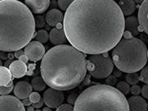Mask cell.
<instances>
[{
  "label": "cell",
  "mask_w": 148,
  "mask_h": 111,
  "mask_svg": "<svg viewBox=\"0 0 148 111\" xmlns=\"http://www.w3.org/2000/svg\"><path fill=\"white\" fill-rule=\"evenodd\" d=\"M124 28V14L114 0H75L63 20L68 41L91 55L114 48L122 39Z\"/></svg>",
  "instance_id": "obj_1"
},
{
  "label": "cell",
  "mask_w": 148,
  "mask_h": 111,
  "mask_svg": "<svg viewBox=\"0 0 148 111\" xmlns=\"http://www.w3.org/2000/svg\"><path fill=\"white\" fill-rule=\"evenodd\" d=\"M87 71L85 56L66 44L49 49L40 65V73L47 85L60 91H69L79 86L86 77Z\"/></svg>",
  "instance_id": "obj_2"
},
{
  "label": "cell",
  "mask_w": 148,
  "mask_h": 111,
  "mask_svg": "<svg viewBox=\"0 0 148 111\" xmlns=\"http://www.w3.org/2000/svg\"><path fill=\"white\" fill-rule=\"evenodd\" d=\"M36 24L33 12L16 0L0 2V50L12 52L31 42Z\"/></svg>",
  "instance_id": "obj_3"
},
{
  "label": "cell",
  "mask_w": 148,
  "mask_h": 111,
  "mask_svg": "<svg viewBox=\"0 0 148 111\" xmlns=\"http://www.w3.org/2000/svg\"><path fill=\"white\" fill-rule=\"evenodd\" d=\"M74 111H129V102L116 87L97 84L79 95Z\"/></svg>",
  "instance_id": "obj_4"
},
{
  "label": "cell",
  "mask_w": 148,
  "mask_h": 111,
  "mask_svg": "<svg viewBox=\"0 0 148 111\" xmlns=\"http://www.w3.org/2000/svg\"><path fill=\"white\" fill-rule=\"evenodd\" d=\"M112 61L116 68L127 74L142 70L147 62V48L141 39H122L112 50Z\"/></svg>",
  "instance_id": "obj_5"
},
{
  "label": "cell",
  "mask_w": 148,
  "mask_h": 111,
  "mask_svg": "<svg viewBox=\"0 0 148 111\" xmlns=\"http://www.w3.org/2000/svg\"><path fill=\"white\" fill-rule=\"evenodd\" d=\"M89 75L97 79L106 78L114 69V62L107 52L92 55L87 59Z\"/></svg>",
  "instance_id": "obj_6"
},
{
  "label": "cell",
  "mask_w": 148,
  "mask_h": 111,
  "mask_svg": "<svg viewBox=\"0 0 148 111\" xmlns=\"http://www.w3.org/2000/svg\"><path fill=\"white\" fill-rule=\"evenodd\" d=\"M65 101V94L63 91L54 88H48L43 93V101L50 108H58L62 106Z\"/></svg>",
  "instance_id": "obj_7"
},
{
  "label": "cell",
  "mask_w": 148,
  "mask_h": 111,
  "mask_svg": "<svg viewBox=\"0 0 148 111\" xmlns=\"http://www.w3.org/2000/svg\"><path fill=\"white\" fill-rule=\"evenodd\" d=\"M25 54L28 57L31 61H38L42 60L45 55V48L43 44L38 41H31L28 44L24 49Z\"/></svg>",
  "instance_id": "obj_8"
},
{
  "label": "cell",
  "mask_w": 148,
  "mask_h": 111,
  "mask_svg": "<svg viewBox=\"0 0 148 111\" xmlns=\"http://www.w3.org/2000/svg\"><path fill=\"white\" fill-rule=\"evenodd\" d=\"M0 111H25L22 101L13 96L0 97Z\"/></svg>",
  "instance_id": "obj_9"
},
{
  "label": "cell",
  "mask_w": 148,
  "mask_h": 111,
  "mask_svg": "<svg viewBox=\"0 0 148 111\" xmlns=\"http://www.w3.org/2000/svg\"><path fill=\"white\" fill-rule=\"evenodd\" d=\"M33 87L31 84L25 81H20L14 86V95L20 100L26 99L32 93Z\"/></svg>",
  "instance_id": "obj_10"
},
{
  "label": "cell",
  "mask_w": 148,
  "mask_h": 111,
  "mask_svg": "<svg viewBox=\"0 0 148 111\" xmlns=\"http://www.w3.org/2000/svg\"><path fill=\"white\" fill-rule=\"evenodd\" d=\"M25 5L34 14H42L49 7L50 0H25Z\"/></svg>",
  "instance_id": "obj_11"
},
{
  "label": "cell",
  "mask_w": 148,
  "mask_h": 111,
  "mask_svg": "<svg viewBox=\"0 0 148 111\" xmlns=\"http://www.w3.org/2000/svg\"><path fill=\"white\" fill-rule=\"evenodd\" d=\"M138 19L142 30L148 34V0H145L140 6Z\"/></svg>",
  "instance_id": "obj_12"
},
{
  "label": "cell",
  "mask_w": 148,
  "mask_h": 111,
  "mask_svg": "<svg viewBox=\"0 0 148 111\" xmlns=\"http://www.w3.org/2000/svg\"><path fill=\"white\" fill-rule=\"evenodd\" d=\"M129 111H147V103L144 97L139 96H133L129 97Z\"/></svg>",
  "instance_id": "obj_13"
},
{
  "label": "cell",
  "mask_w": 148,
  "mask_h": 111,
  "mask_svg": "<svg viewBox=\"0 0 148 111\" xmlns=\"http://www.w3.org/2000/svg\"><path fill=\"white\" fill-rule=\"evenodd\" d=\"M9 69L12 77L15 78H20L24 77L27 73V66L25 63L17 60L10 64Z\"/></svg>",
  "instance_id": "obj_14"
},
{
  "label": "cell",
  "mask_w": 148,
  "mask_h": 111,
  "mask_svg": "<svg viewBox=\"0 0 148 111\" xmlns=\"http://www.w3.org/2000/svg\"><path fill=\"white\" fill-rule=\"evenodd\" d=\"M49 39L51 43L55 46L65 44V43H66V41L68 40L64 29H58V28H54L50 31Z\"/></svg>",
  "instance_id": "obj_15"
},
{
  "label": "cell",
  "mask_w": 148,
  "mask_h": 111,
  "mask_svg": "<svg viewBox=\"0 0 148 111\" xmlns=\"http://www.w3.org/2000/svg\"><path fill=\"white\" fill-rule=\"evenodd\" d=\"M46 22L50 26H56L64 20V16L60 10L53 8L46 14Z\"/></svg>",
  "instance_id": "obj_16"
},
{
  "label": "cell",
  "mask_w": 148,
  "mask_h": 111,
  "mask_svg": "<svg viewBox=\"0 0 148 111\" xmlns=\"http://www.w3.org/2000/svg\"><path fill=\"white\" fill-rule=\"evenodd\" d=\"M118 5L124 16H131L136 10V3L134 0H119Z\"/></svg>",
  "instance_id": "obj_17"
},
{
  "label": "cell",
  "mask_w": 148,
  "mask_h": 111,
  "mask_svg": "<svg viewBox=\"0 0 148 111\" xmlns=\"http://www.w3.org/2000/svg\"><path fill=\"white\" fill-rule=\"evenodd\" d=\"M138 19L136 16H129L125 19V29L129 31L134 36L138 34Z\"/></svg>",
  "instance_id": "obj_18"
},
{
  "label": "cell",
  "mask_w": 148,
  "mask_h": 111,
  "mask_svg": "<svg viewBox=\"0 0 148 111\" xmlns=\"http://www.w3.org/2000/svg\"><path fill=\"white\" fill-rule=\"evenodd\" d=\"M12 84V75L9 69L0 66V86H8Z\"/></svg>",
  "instance_id": "obj_19"
},
{
  "label": "cell",
  "mask_w": 148,
  "mask_h": 111,
  "mask_svg": "<svg viewBox=\"0 0 148 111\" xmlns=\"http://www.w3.org/2000/svg\"><path fill=\"white\" fill-rule=\"evenodd\" d=\"M31 85L33 87V89H34L36 92H42L46 88L47 83L45 82L43 77L36 76V77L33 78V79L31 81Z\"/></svg>",
  "instance_id": "obj_20"
},
{
  "label": "cell",
  "mask_w": 148,
  "mask_h": 111,
  "mask_svg": "<svg viewBox=\"0 0 148 111\" xmlns=\"http://www.w3.org/2000/svg\"><path fill=\"white\" fill-rule=\"evenodd\" d=\"M35 39L41 44H46L49 39V34L44 29H39L35 35Z\"/></svg>",
  "instance_id": "obj_21"
},
{
  "label": "cell",
  "mask_w": 148,
  "mask_h": 111,
  "mask_svg": "<svg viewBox=\"0 0 148 111\" xmlns=\"http://www.w3.org/2000/svg\"><path fill=\"white\" fill-rule=\"evenodd\" d=\"M116 88L119 90V92H121L122 94L125 95H128L129 92H131V87H130V84L129 82H127L126 81H121L119 82L116 84Z\"/></svg>",
  "instance_id": "obj_22"
},
{
  "label": "cell",
  "mask_w": 148,
  "mask_h": 111,
  "mask_svg": "<svg viewBox=\"0 0 148 111\" xmlns=\"http://www.w3.org/2000/svg\"><path fill=\"white\" fill-rule=\"evenodd\" d=\"M125 80L126 82H129L130 85H136L138 84V82L140 80V77L138 76V74L136 73H131V74H128L126 76H125Z\"/></svg>",
  "instance_id": "obj_23"
},
{
  "label": "cell",
  "mask_w": 148,
  "mask_h": 111,
  "mask_svg": "<svg viewBox=\"0 0 148 111\" xmlns=\"http://www.w3.org/2000/svg\"><path fill=\"white\" fill-rule=\"evenodd\" d=\"M75 0H58V6L62 11H66Z\"/></svg>",
  "instance_id": "obj_24"
},
{
  "label": "cell",
  "mask_w": 148,
  "mask_h": 111,
  "mask_svg": "<svg viewBox=\"0 0 148 111\" xmlns=\"http://www.w3.org/2000/svg\"><path fill=\"white\" fill-rule=\"evenodd\" d=\"M12 90H14L13 83L11 84V85H8V86H0V94H1V96L8 95Z\"/></svg>",
  "instance_id": "obj_25"
},
{
  "label": "cell",
  "mask_w": 148,
  "mask_h": 111,
  "mask_svg": "<svg viewBox=\"0 0 148 111\" xmlns=\"http://www.w3.org/2000/svg\"><path fill=\"white\" fill-rule=\"evenodd\" d=\"M140 79L145 82L146 84H148V65L145 67L141 70L140 73Z\"/></svg>",
  "instance_id": "obj_26"
},
{
  "label": "cell",
  "mask_w": 148,
  "mask_h": 111,
  "mask_svg": "<svg viewBox=\"0 0 148 111\" xmlns=\"http://www.w3.org/2000/svg\"><path fill=\"white\" fill-rule=\"evenodd\" d=\"M106 83L109 86L114 87L115 85L117 84V77H115L114 74L109 75L108 77L106 78Z\"/></svg>",
  "instance_id": "obj_27"
},
{
  "label": "cell",
  "mask_w": 148,
  "mask_h": 111,
  "mask_svg": "<svg viewBox=\"0 0 148 111\" xmlns=\"http://www.w3.org/2000/svg\"><path fill=\"white\" fill-rule=\"evenodd\" d=\"M46 23V19L42 16H38V17L35 20V24H36V27L38 29H41L44 26V25Z\"/></svg>",
  "instance_id": "obj_28"
},
{
  "label": "cell",
  "mask_w": 148,
  "mask_h": 111,
  "mask_svg": "<svg viewBox=\"0 0 148 111\" xmlns=\"http://www.w3.org/2000/svg\"><path fill=\"white\" fill-rule=\"evenodd\" d=\"M56 111H74V107L71 104H62L57 108Z\"/></svg>",
  "instance_id": "obj_29"
},
{
  "label": "cell",
  "mask_w": 148,
  "mask_h": 111,
  "mask_svg": "<svg viewBox=\"0 0 148 111\" xmlns=\"http://www.w3.org/2000/svg\"><path fill=\"white\" fill-rule=\"evenodd\" d=\"M29 98L30 99V101H32V103H37L40 100H41V97L40 95L38 94V92H32L30 94V96L29 97Z\"/></svg>",
  "instance_id": "obj_30"
},
{
  "label": "cell",
  "mask_w": 148,
  "mask_h": 111,
  "mask_svg": "<svg viewBox=\"0 0 148 111\" xmlns=\"http://www.w3.org/2000/svg\"><path fill=\"white\" fill-rule=\"evenodd\" d=\"M142 92V87H140L139 85L136 84V85H133L131 87V93L134 96H138L139 94Z\"/></svg>",
  "instance_id": "obj_31"
},
{
  "label": "cell",
  "mask_w": 148,
  "mask_h": 111,
  "mask_svg": "<svg viewBox=\"0 0 148 111\" xmlns=\"http://www.w3.org/2000/svg\"><path fill=\"white\" fill-rule=\"evenodd\" d=\"M79 96H77L75 93H71V94H70L69 95V97H68V99H67V101L69 102V104H75V101H76L77 98H78Z\"/></svg>",
  "instance_id": "obj_32"
},
{
  "label": "cell",
  "mask_w": 148,
  "mask_h": 111,
  "mask_svg": "<svg viewBox=\"0 0 148 111\" xmlns=\"http://www.w3.org/2000/svg\"><path fill=\"white\" fill-rule=\"evenodd\" d=\"M142 95L144 98L148 99V84L143 85V87H142Z\"/></svg>",
  "instance_id": "obj_33"
},
{
  "label": "cell",
  "mask_w": 148,
  "mask_h": 111,
  "mask_svg": "<svg viewBox=\"0 0 148 111\" xmlns=\"http://www.w3.org/2000/svg\"><path fill=\"white\" fill-rule=\"evenodd\" d=\"M43 103H44V101H43V100L41 99V100H40L38 102H37V103H33V105H32V106H33L34 109H39V108H41V107L43 106Z\"/></svg>",
  "instance_id": "obj_34"
},
{
  "label": "cell",
  "mask_w": 148,
  "mask_h": 111,
  "mask_svg": "<svg viewBox=\"0 0 148 111\" xmlns=\"http://www.w3.org/2000/svg\"><path fill=\"white\" fill-rule=\"evenodd\" d=\"M123 36H124V39H132V38H134V37H133V34H131L129 31H128V30L124 31Z\"/></svg>",
  "instance_id": "obj_35"
},
{
  "label": "cell",
  "mask_w": 148,
  "mask_h": 111,
  "mask_svg": "<svg viewBox=\"0 0 148 111\" xmlns=\"http://www.w3.org/2000/svg\"><path fill=\"white\" fill-rule=\"evenodd\" d=\"M25 54V52L24 51H22L21 49V50H18V51H16L15 52V54H14V56L16 57L17 58V59H19L22 55H24Z\"/></svg>",
  "instance_id": "obj_36"
},
{
  "label": "cell",
  "mask_w": 148,
  "mask_h": 111,
  "mask_svg": "<svg viewBox=\"0 0 148 111\" xmlns=\"http://www.w3.org/2000/svg\"><path fill=\"white\" fill-rule=\"evenodd\" d=\"M22 103H23V105H24V106H29L31 104H33L32 101H30V99H29V97H28V98H26V99H24V100L22 101Z\"/></svg>",
  "instance_id": "obj_37"
},
{
  "label": "cell",
  "mask_w": 148,
  "mask_h": 111,
  "mask_svg": "<svg viewBox=\"0 0 148 111\" xmlns=\"http://www.w3.org/2000/svg\"><path fill=\"white\" fill-rule=\"evenodd\" d=\"M19 60L20 61H21L22 62L27 63L28 62V61H29V58H28V57H27L25 54H24V55H22V56L19 58Z\"/></svg>",
  "instance_id": "obj_38"
},
{
  "label": "cell",
  "mask_w": 148,
  "mask_h": 111,
  "mask_svg": "<svg viewBox=\"0 0 148 111\" xmlns=\"http://www.w3.org/2000/svg\"><path fill=\"white\" fill-rule=\"evenodd\" d=\"M0 57L2 60H6L8 56H7V52H3V51H1L0 52Z\"/></svg>",
  "instance_id": "obj_39"
},
{
  "label": "cell",
  "mask_w": 148,
  "mask_h": 111,
  "mask_svg": "<svg viewBox=\"0 0 148 111\" xmlns=\"http://www.w3.org/2000/svg\"><path fill=\"white\" fill-rule=\"evenodd\" d=\"M121 74H122V71H120L119 69H115V71H114V75H115V77L117 78H119L121 76Z\"/></svg>",
  "instance_id": "obj_40"
},
{
  "label": "cell",
  "mask_w": 148,
  "mask_h": 111,
  "mask_svg": "<svg viewBox=\"0 0 148 111\" xmlns=\"http://www.w3.org/2000/svg\"><path fill=\"white\" fill-rule=\"evenodd\" d=\"M26 109H27V111H34V108L33 106H29Z\"/></svg>",
  "instance_id": "obj_41"
},
{
  "label": "cell",
  "mask_w": 148,
  "mask_h": 111,
  "mask_svg": "<svg viewBox=\"0 0 148 111\" xmlns=\"http://www.w3.org/2000/svg\"><path fill=\"white\" fill-rule=\"evenodd\" d=\"M42 111H52V110H51V108L48 106H46L45 108H43V110Z\"/></svg>",
  "instance_id": "obj_42"
},
{
  "label": "cell",
  "mask_w": 148,
  "mask_h": 111,
  "mask_svg": "<svg viewBox=\"0 0 148 111\" xmlns=\"http://www.w3.org/2000/svg\"><path fill=\"white\" fill-rule=\"evenodd\" d=\"M144 1H145V0H135V2L138 3H143Z\"/></svg>",
  "instance_id": "obj_43"
},
{
  "label": "cell",
  "mask_w": 148,
  "mask_h": 111,
  "mask_svg": "<svg viewBox=\"0 0 148 111\" xmlns=\"http://www.w3.org/2000/svg\"><path fill=\"white\" fill-rule=\"evenodd\" d=\"M34 111H41L39 109H36V110H34Z\"/></svg>",
  "instance_id": "obj_44"
},
{
  "label": "cell",
  "mask_w": 148,
  "mask_h": 111,
  "mask_svg": "<svg viewBox=\"0 0 148 111\" xmlns=\"http://www.w3.org/2000/svg\"><path fill=\"white\" fill-rule=\"evenodd\" d=\"M147 57H148V49H147Z\"/></svg>",
  "instance_id": "obj_45"
},
{
  "label": "cell",
  "mask_w": 148,
  "mask_h": 111,
  "mask_svg": "<svg viewBox=\"0 0 148 111\" xmlns=\"http://www.w3.org/2000/svg\"><path fill=\"white\" fill-rule=\"evenodd\" d=\"M147 107H148V103H147Z\"/></svg>",
  "instance_id": "obj_46"
},
{
  "label": "cell",
  "mask_w": 148,
  "mask_h": 111,
  "mask_svg": "<svg viewBox=\"0 0 148 111\" xmlns=\"http://www.w3.org/2000/svg\"><path fill=\"white\" fill-rule=\"evenodd\" d=\"M16 1H17V0H16Z\"/></svg>",
  "instance_id": "obj_47"
}]
</instances>
